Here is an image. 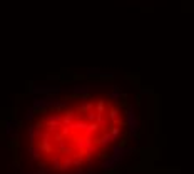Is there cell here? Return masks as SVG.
<instances>
[{"instance_id": "6da1fadb", "label": "cell", "mask_w": 194, "mask_h": 174, "mask_svg": "<svg viewBox=\"0 0 194 174\" xmlns=\"http://www.w3.org/2000/svg\"><path fill=\"white\" fill-rule=\"evenodd\" d=\"M124 112L112 99L86 95L40 114L30 127V154L49 173H74L111 151L124 131Z\"/></svg>"}]
</instances>
